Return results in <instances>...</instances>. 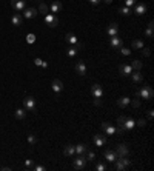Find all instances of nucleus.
Segmentation results:
<instances>
[{
	"mask_svg": "<svg viewBox=\"0 0 154 171\" xmlns=\"http://www.w3.org/2000/svg\"><path fill=\"white\" fill-rule=\"evenodd\" d=\"M116 153L119 154V157H122V156H128L130 150H128V147L125 145V143H119V145L116 147Z\"/></svg>",
	"mask_w": 154,
	"mask_h": 171,
	"instance_id": "obj_14",
	"label": "nucleus"
},
{
	"mask_svg": "<svg viewBox=\"0 0 154 171\" xmlns=\"http://www.w3.org/2000/svg\"><path fill=\"white\" fill-rule=\"evenodd\" d=\"M136 3H137V0H125V6H130V8H133Z\"/></svg>",
	"mask_w": 154,
	"mask_h": 171,
	"instance_id": "obj_36",
	"label": "nucleus"
},
{
	"mask_svg": "<svg viewBox=\"0 0 154 171\" xmlns=\"http://www.w3.org/2000/svg\"><path fill=\"white\" fill-rule=\"evenodd\" d=\"M62 8H63V5L59 2V0H54V2L49 5V11L53 12V14H57L59 11H62Z\"/></svg>",
	"mask_w": 154,
	"mask_h": 171,
	"instance_id": "obj_16",
	"label": "nucleus"
},
{
	"mask_svg": "<svg viewBox=\"0 0 154 171\" xmlns=\"http://www.w3.org/2000/svg\"><path fill=\"white\" fill-rule=\"evenodd\" d=\"M119 49H120V52H122L123 56H130V54H131V49H130V48H125V46H120Z\"/></svg>",
	"mask_w": 154,
	"mask_h": 171,
	"instance_id": "obj_35",
	"label": "nucleus"
},
{
	"mask_svg": "<svg viewBox=\"0 0 154 171\" xmlns=\"http://www.w3.org/2000/svg\"><path fill=\"white\" fill-rule=\"evenodd\" d=\"M28 142L31 143V145H34V143L37 142V137H35L34 134H28Z\"/></svg>",
	"mask_w": 154,
	"mask_h": 171,
	"instance_id": "obj_37",
	"label": "nucleus"
},
{
	"mask_svg": "<svg viewBox=\"0 0 154 171\" xmlns=\"http://www.w3.org/2000/svg\"><path fill=\"white\" fill-rule=\"evenodd\" d=\"M145 45H143V42L142 40H139V39H137V40H133V49H142Z\"/></svg>",
	"mask_w": 154,
	"mask_h": 171,
	"instance_id": "obj_33",
	"label": "nucleus"
},
{
	"mask_svg": "<svg viewBox=\"0 0 154 171\" xmlns=\"http://www.w3.org/2000/svg\"><path fill=\"white\" fill-rule=\"evenodd\" d=\"M85 153H86V162H94L96 160V153L89 151V150H86Z\"/></svg>",
	"mask_w": 154,
	"mask_h": 171,
	"instance_id": "obj_30",
	"label": "nucleus"
},
{
	"mask_svg": "<svg viewBox=\"0 0 154 171\" xmlns=\"http://www.w3.org/2000/svg\"><path fill=\"white\" fill-rule=\"evenodd\" d=\"M106 33H108V36H109V37L119 36V25L116 23V22L109 23V25H108V28H106Z\"/></svg>",
	"mask_w": 154,
	"mask_h": 171,
	"instance_id": "obj_7",
	"label": "nucleus"
},
{
	"mask_svg": "<svg viewBox=\"0 0 154 171\" xmlns=\"http://www.w3.org/2000/svg\"><path fill=\"white\" fill-rule=\"evenodd\" d=\"M77 51H79V49H77V46L74 45V46H69V48L66 49V54H68L69 57H74V56L77 54Z\"/></svg>",
	"mask_w": 154,
	"mask_h": 171,
	"instance_id": "obj_32",
	"label": "nucleus"
},
{
	"mask_svg": "<svg viewBox=\"0 0 154 171\" xmlns=\"http://www.w3.org/2000/svg\"><path fill=\"white\" fill-rule=\"evenodd\" d=\"M34 171H45L46 168L43 166V165H34V168H32Z\"/></svg>",
	"mask_w": 154,
	"mask_h": 171,
	"instance_id": "obj_41",
	"label": "nucleus"
},
{
	"mask_svg": "<svg viewBox=\"0 0 154 171\" xmlns=\"http://www.w3.org/2000/svg\"><path fill=\"white\" fill-rule=\"evenodd\" d=\"M145 37H148V39H152V28H148V30L145 31Z\"/></svg>",
	"mask_w": 154,
	"mask_h": 171,
	"instance_id": "obj_40",
	"label": "nucleus"
},
{
	"mask_svg": "<svg viewBox=\"0 0 154 171\" xmlns=\"http://www.w3.org/2000/svg\"><path fill=\"white\" fill-rule=\"evenodd\" d=\"M93 103L96 105V107H100V105H102V100H100L99 97H94V100H93Z\"/></svg>",
	"mask_w": 154,
	"mask_h": 171,
	"instance_id": "obj_44",
	"label": "nucleus"
},
{
	"mask_svg": "<svg viewBox=\"0 0 154 171\" xmlns=\"http://www.w3.org/2000/svg\"><path fill=\"white\" fill-rule=\"evenodd\" d=\"M45 22H46V25L48 26H51V28H54V26H57L59 25V19H57V16L56 14H46L45 16Z\"/></svg>",
	"mask_w": 154,
	"mask_h": 171,
	"instance_id": "obj_5",
	"label": "nucleus"
},
{
	"mask_svg": "<svg viewBox=\"0 0 154 171\" xmlns=\"http://www.w3.org/2000/svg\"><path fill=\"white\" fill-rule=\"evenodd\" d=\"M26 42H28V43H34V42H35V36H34V34H28V36H26Z\"/></svg>",
	"mask_w": 154,
	"mask_h": 171,
	"instance_id": "obj_38",
	"label": "nucleus"
},
{
	"mask_svg": "<svg viewBox=\"0 0 154 171\" xmlns=\"http://www.w3.org/2000/svg\"><path fill=\"white\" fill-rule=\"evenodd\" d=\"M37 9H34V8H25L23 9V17L25 19H32V17H35L37 16Z\"/></svg>",
	"mask_w": 154,
	"mask_h": 171,
	"instance_id": "obj_17",
	"label": "nucleus"
},
{
	"mask_svg": "<svg viewBox=\"0 0 154 171\" xmlns=\"http://www.w3.org/2000/svg\"><path fill=\"white\" fill-rule=\"evenodd\" d=\"M145 123H146V122H145V119H140V120L137 122V125H139V126H145Z\"/></svg>",
	"mask_w": 154,
	"mask_h": 171,
	"instance_id": "obj_47",
	"label": "nucleus"
},
{
	"mask_svg": "<svg viewBox=\"0 0 154 171\" xmlns=\"http://www.w3.org/2000/svg\"><path fill=\"white\" fill-rule=\"evenodd\" d=\"M130 165H131V160L128 159L126 156H122V157H119V159L116 160V169H117V171L128 169V168H130Z\"/></svg>",
	"mask_w": 154,
	"mask_h": 171,
	"instance_id": "obj_2",
	"label": "nucleus"
},
{
	"mask_svg": "<svg viewBox=\"0 0 154 171\" xmlns=\"http://www.w3.org/2000/svg\"><path fill=\"white\" fill-rule=\"evenodd\" d=\"M65 40H66L68 43L74 45V43L77 42V37H75V34H72V33H68V34L65 36Z\"/></svg>",
	"mask_w": 154,
	"mask_h": 171,
	"instance_id": "obj_25",
	"label": "nucleus"
},
{
	"mask_svg": "<svg viewBox=\"0 0 154 171\" xmlns=\"http://www.w3.org/2000/svg\"><path fill=\"white\" fill-rule=\"evenodd\" d=\"M85 165H86V157H85L83 154H80V156L74 160V163H72L74 169H83V168H85Z\"/></svg>",
	"mask_w": 154,
	"mask_h": 171,
	"instance_id": "obj_4",
	"label": "nucleus"
},
{
	"mask_svg": "<svg viewBox=\"0 0 154 171\" xmlns=\"http://www.w3.org/2000/svg\"><path fill=\"white\" fill-rule=\"evenodd\" d=\"M130 76H131V80H133L134 83H140V82H142V80H143V76H142V74H140V71H136V73H131Z\"/></svg>",
	"mask_w": 154,
	"mask_h": 171,
	"instance_id": "obj_21",
	"label": "nucleus"
},
{
	"mask_svg": "<svg viewBox=\"0 0 154 171\" xmlns=\"http://www.w3.org/2000/svg\"><path fill=\"white\" fill-rule=\"evenodd\" d=\"M42 62H43V60H42V59H38V57H35V59H34V63H35V65H38V67L42 65Z\"/></svg>",
	"mask_w": 154,
	"mask_h": 171,
	"instance_id": "obj_46",
	"label": "nucleus"
},
{
	"mask_svg": "<svg viewBox=\"0 0 154 171\" xmlns=\"http://www.w3.org/2000/svg\"><path fill=\"white\" fill-rule=\"evenodd\" d=\"M148 28H154V23H152V20L148 23Z\"/></svg>",
	"mask_w": 154,
	"mask_h": 171,
	"instance_id": "obj_49",
	"label": "nucleus"
},
{
	"mask_svg": "<svg viewBox=\"0 0 154 171\" xmlns=\"http://www.w3.org/2000/svg\"><path fill=\"white\" fill-rule=\"evenodd\" d=\"M86 150H88V145H85V143H79L75 147V153H79V154H83Z\"/></svg>",
	"mask_w": 154,
	"mask_h": 171,
	"instance_id": "obj_29",
	"label": "nucleus"
},
{
	"mask_svg": "<svg viewBox=\"0 0 154 171\" xmlns=\"http://www.w3.org/2000/svg\"><path fill=\"white\" fill-rule=\"evenodd\" d=\"M145 11H146V6H145V3H137L136 6H134V12L137 16H142V14H145Z\"/></svg>",
	"mask_w": 154,
	"mask_h": 171,
	"instance_id": "obj_20",
	"label": "nucleus"
},
{
	"mask_svg": "<svg viewBox=\"0 0 154 171\" xmlns=\"http://www.w3.org/2000/svg\"><path fill=\"white\" fill-rule=\"evenodd\" d=\"M125 120H126V117H125V116H120V117H117V123H119V126H120V125H122Z\"/></svg>",
	"mask_w": 154,
	"mask_h": 171,
	"instance_id": "obj_43",
	"label": "nucleus"
},
{
	"mask_svg": "<svg viewBox=\"0 0 154 171\" xmlns=\"http://www.w3.org/2000/svg\"><path fill=\"white\" fill-rule=\"evenodd\" d=\"M9 3H11V8L16 12H20L26 8V2L25 0H9Z\"/></svg>",
	"mask_w": 154,
	"mask_h": 171,
	"instance_id": "obj_3",
	"label": "nucleus"
},
{
	"mask_svg": "<svg viewBox=\"0 0 154 171\" xmlns=\"http://www.w3.org/2000/svg\"><path fill=\"white\" fill-rule=\"evenodd\" d=\"M109 45H111V48H114V49H119L120 46H123V42H122V39H120L119 36H114V37H111Z\"/></svg>",
	"mask_w": 154,
	"mask_h": 171,
	"instance_id": "obj_12",
	"label": "nucleus"
},
{
	"mask_svg": "<svg viewBox=\"0 0 154 171\" xmlns=\"http://www.w3.org/2000/svg\"><path fill=\"white\" fill-rule=\"evenodd\" d=\"M94 143H96V147H103L105 143H106V137L103 134H96L94 136Z\"/></svg>",
	"mask_w": 154,
	"mask_h": 171,
	"instance_id": "obj_18",
	"label": "nucleus"
},
{
	"mask_svg": "<svg viewBox=\"0 0 154 171\" xmlns=\"http://www.w3.org/2000/svg\"><path fill=\"white\" fill-rule=\"evenodd\" d=\"M74 153H75V147H72V145H66L65 150H63V154L65 156H72Z\"/></svg>",
	"mask_w": 154,
	"mask_h": 171,
	"instance_id": "obj_27",
	"label": "nucleus"
},
{
	"mask_svg": "<svg viewBox=\"0 0 154 171\" xmlns=\"http://www.w3.org/2000/svg\"><path fill=\"white\" fill-rule=\"evenodd\" d=\"M89 2H91V3H93V5H97V3H99V2H100V0H89Z\"/></svg>",
	"mask_w": 154,
	"mask_h": 171,
	"instance_id": "obj_48",
	"label": "nucleus"
},
{
	"mask_svg": "<svg viewBox=\"0 0 154 171\" xmlns=\"http://www.w3.org/2000/svg\"><path fill=\"white\" fill-rule=\"evenodd\" d=\"M51 86H53V91H54L56 94H59L60 91L63 89V83H62V80H59V79H54V80H53V85H51Z\"/></svg>",
	"mask_w": 154,
	"mask_h": 171,
	"instance_id": "obj_19",
	"label": "nucleus"
},
{
	"mask_svg": "<svg viewBox=\"0 0 154 171\" xmlns=\"http://www.w3.org/2000/svg\"><path fill=\"white\" fill-rule=\"evenodd\" d=\"M142 67H143V63L140 62V60H133V63H131V68L136 70V71H140V70H142Z\"/></svg>",
	"mask_w": 154,
	"mask_h": 171,
	"instance_id": "obj_28",
	"label": "nucleus"
},
{
	"mask_svg": "<svg viewBox=\"0 0 154 171\" xmlns=\"http://www.w3.org/2000/svg\"><path fill=\"white\" fill-rule=\"evenodd\" d=\"M105 2H106V3H111V2H112V0H105Z\"/></svg>",
	"mask_w": 154,
	"mask_h": 171,
	"instance_id": "obj_51",
	"label": "nucleus"
},
{
	"mask_svg": "<svg viewBox=\"0 0 154 171\" xmlns=\"http://www.w3.org/2000/svg\"><path fill=\"white\" fill-rule=\"evenodd\" d=\"M142 54L148 57V56L151 54V51H149V48H145V46H143V48H142Z\"/></svg>",
	"mask_w": 154,
	"mask_h": 171,
	"instance_id": "obj_42",
	"label": "nucleus"
},
{
	"mask_svg": "<svg viewBox=\"0 0 154 171\" xmlns=\"http://www.w3.org/2000/svg\"><path fill=\"white\" fill-rule=\"evenodd\" d=\"M119 73H120L122 76H130V74L133 73L131 65H128V63H123V65H120V67H119Z\"/></svg>",
	"mask_w": 154,
	"mask_h": 171,
	"instance_id": "obj_15",
	"label": "nucleus"
},
{
	"mask_svg": "<svg viewBox=\"0 0 154 171\" xmlns=\"http://www.w3.org/2000/svg\"><path fill=\"white\" fill-rule=\"evenodd\" d=\"M152 96H154V91H152V88L148 86V85H145V86H142L140 89L136 91V97H137V99L149 100V99H152Z\"/></svg>",
	"mask_w": 154,
	"mask_h": 171,
	"instance_id": "obj_1",
	"label": "nucleus"
},
{
	"mask_svg": "<svg viewBox=\"0 0 154 171\" xmlns=\"http://www.w3.org/2000/svg\"><path fill=\"white\" fill-rule=\"evenodd\" d=\"M34 160H31V159H26V160H25V168H26V169H32L34 168Z\"/></svg>",
	"mask_w": 154,
	"mask_h": 171,
	"instance_id": "obj_34",
	"label": "nucleus"
},
{
	"mask_svg": "<svg viewBox=\"0 0 154 171\" xmlns=\"http://www.w3.org/2000/svg\"><path fill=\"white\" fill-rule=\"evenodd\" d=\"M40 14H43V16H46L48 12H49V6L46 5V3H40V6H38V9H37Z\"/></svg>",
	"mask_w": 154,
	"mask_h": 171,
	"instance_id": "obj_26",
	"label": "nucleus"
},
{
	"mask_svg": "<svg viewBox=\"0 0 154 171\" xmlns=\"http://www.w3.org/2000/svg\"><path fill=\"white\" fill-rule=\"evenodd\" d=\"M11 23L14 25V26H20L22 25V16L19 14V12H16V14L11 17Z\"/></svg>",
	"mask_w": 154,
	"mask_h": 171,
	"instance_id": "obj_23",
	"label": "nucleus"
},
{
	"mask_svg": "<svg viewBox=\"0 0 154 171\" xmlns=\"http://www.w3.org/2000/svg\"><path fill=\"white\" fill-rule=\"evenodd\" d=\"M75 73L79 74V76H86V65H85L83 60L75 63Z\"/></svg>",
	"mask_w": 154,
	"mask_h": 171,
	"instance_id": "obj_13",
	"label": "nucleus"
},
{
	"mask_svg": "<svg viewBox=\"0 0 154 171\" xmlns=\"http://www.w3.org/2000/svg\"><path fill=\"white\" fill-rule=\"evenodd\" d=\"M91 94H93L94 97L102 99V96H103V89H102V86H100L99 83H94V85L91 86Z\"/></svg>",
	"mask_w": 154,
	"mask_h": 171,
	"instance_id": "obj_11",
	"label": "nucleus"
},
{
	"mask_svg": "<svg viewBox=\"0 0 154 171\" xmlns=\"http://www.w3.org/2000/svg\"><path fill=\"white\" fill-rule=\"evenodd\" d=\"M134 125H136V122H134L133 119H130V117H126V120L119 126V131H128V129H133Z\"/></svg>",
	"mask_w": 154,
	"mask_h": 171,
	"instance_id": "obj_8",
	"label": "nucleus"
},
{
	"mask_svg": "<svg viewBox=\"0 0 154 171\" xmlns=\"http://www.w3.org/2000/svg\"><path fill=\"white\" fill-rule=\"evenodd\" d=\"M106 169V165L103 163H96V171H105Z\"/></svg>",
	"mask_w": 154,
	"mask_h": 171,
	"instance_id": "obj_39",
	"label": "nucleus"
},
{
	"mask_svg": "<svg viewBox=\"0 0 154 171\" xmlns=\"http://www.w3.org/2000/svg\"><path fill=\"white\" fill-rule=\"evenodd\" d=\"M130 103H131V99L130 97H120V99H117V105H119L120 108H126Z\"/></svg>",
	"mask_w": 154,
	"mask_h": 171,
	"instance_id": "obj_22",
	"label": "nucleus"
},
{
	"mask_svg": "<svg viewBox=\"0 0 154 171\" xmlns=\"http://www.w3.org/2000/svg\"><path fill=\"white\" fill-rule=\"evenodd\" d=\"M14 116H16V119L22 120V119H25V117H26V111H25V110H22V108H19V110H16Z\"/></svg>",
	"mask_w": 154,
	"mask_h": 171,
	"instance_id": "obj_24",
	"label": "nucleus"
},
{
	"mask_svg": "<svg viewBox=\"0 0 154 171\" xmlns=\"http://www.w3.org/2000/svg\"><path fill=\"white\" fill-rule=\"evenodd\" d=\"M102 129H103L108 136H114L116 133H120V131H119L117 128L112 126V125H109L108 122H103V123H102Z\"/></svg>",
	"mask_w": 154,
	"mask_h": 171,
	"instance_id": "obj_6",
	"label": "nucleus"
},
{
	"mask_svg": "<svg viewBox=\"0 0 154 171\" xmlns=\"http://www.w3.org/2000/svg\"><path fill=\"white\" fill-rule=\"evenodd\" d=\"M35 108V99L28 96V97H25V110L26 111H34Z\"/></svg>",
	"mask_w": 154,
	"mask_h": 171,
	"instance_id": "obj_9",
	"label": "nucleus"
},
{
	"mask_svg": "<svg viewBox=\"0 0 154 171\" xmlns=\"http://www.w3.org/2000/svg\"><path fill=\"white\" fill-rule=\"evenodd\" d=\"M103 156H105V159L108 160V162H116L119 159V154L116 153V151H112V150H106L105 153H103Z\"/></svg>",
	"mask_w": 154,
	"mask_h": 171,
	"instance_id": "obj_10",
	"label": "nucleus"
},
{
	"mask_svg": "<svg viewBox=\"0 0 154 171\" xmlns=\"http://www.w3.org/2000/svg\"><path fill=\"white\" fill-rule=\"evenodd\" d=\"M148 117H149V119L152 117V110H149V111H148Z\"/></svg>",
	"mask_w": 154,
	"mask_h": 171,
	"instance_id": "obj_50",
	"label": "nucleus"
},
{
	"mask_svg": "<svg viewBox=\"0 0 154 171\" xmlns=\"http://www.w3.org/2000/svg\"><path fill=\"white\" fill-rule=\"evenodd\" d=\"M133 107H134V108H139V107H140V100H139V99H134V100H133Z\"/></svg>",
	"mask_w": 154,
	"mask_h": 171,
	"instance_id": "obj_45",
	"label": "nucleus"
},
{
	"mask_svg": "<svg viewBox=\"0 0 154 171\" xmlns=\"http://www.w3.org/2000/svg\"><path fill=\"white\" fill-rule=\"evenodd\" d=\"M119 12H120V14H123V16H128V14H131V12H133V9L130 6H120L119 8Z\"/></svg>",
	"mask_w": 154,
	"mask_h": 171,
	"instance_id": "obj_31",
	"label": "nucleus"
}]
</instances>
